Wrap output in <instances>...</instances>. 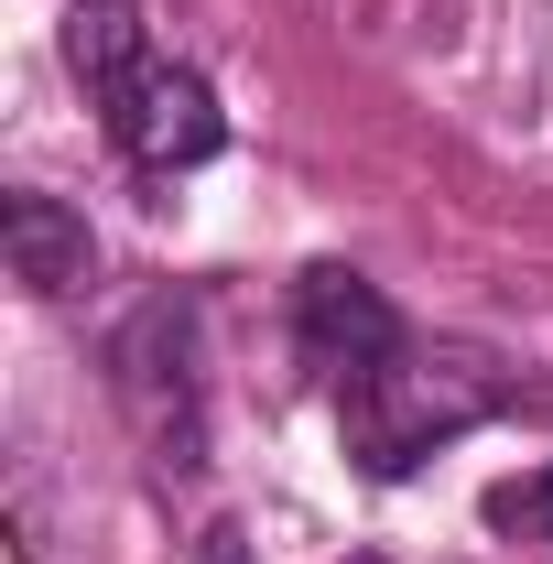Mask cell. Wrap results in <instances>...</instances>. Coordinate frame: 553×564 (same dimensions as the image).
<instances>
[{
    "label": "cell",
    "instance_id": "1",
    "mask_svg": "<svg viewBox=\"0 0 553 564\" xmlns=\"http://www.w3.org/2000/svg\"><path fill=\"white\" fill-rule=\"evenodd\" d=\"M66 66H76V87L98 98L109 152H120L131 174L174 185V174H196V163L228 152L217 87L152 44V11H141V0H66Z\"/></svg>",
    "mask_w": 553,
    "mask_h": 564
},
{
    "label": "cell",
    "instance_id": "2",
    "mask_svg": "<svg viewBox=\"0 0 553 564\" xmlns=\"http://www.w3.org/2000/svg\"><path fill=\"white\" fill-rule=\"evenodd\" d=\"M510 402H521V380H510L488 348L402 337L391 358H369V369L337 391V434H347V467H358L369 489H402L434 445L478 434V423L510 413Z\"/></svg>",
    "mask_w": 553,
    "mask_h": 564
},
{
    "label": "cell",
    "instance_id": "3",
    "mask_svg": "<svg viewBox=\"0 0 553 564\" xmlns=\"http://www.w3.org/2000/svg\"><path fill=\"white\" fill-rule=\"evenodd\" d=\"M109 402L152 478H207V315H196V293H152L109 326Z\"/></svg>",
    "mask_w": 553,
    "mask_h": 564
},
{
    "label": "cell",
    "instance_id": "4",
    "mask_svg": "<svg viewBox=\"0 0 553 564\" xmlns=\"http://www.w3.org/2000/svg\"><path fill=\"white\" fill-rule=\"evenodd\" d=\"M402 337H413L402 304H391L369 272H347V261H304V282H293V348H304V369H315L326 391H347L369 358H391Z\"/></svg>",
    "mask_w": 553,
    "mask_h": 564
},
{
    "label": "cell",
    "instance_id": "5",
    "mask_svg": "<svg viewBox=\"0 0 553 564\" xmlns=\"http://www.w3.org/2000/svg\"><path fill=\"white\" fill-rule=\"evenodd\" d=\"M0 239H11V282L44 293V304H66V293L98 282V239H87V217H76L66 196H44V185L0 196Z\"/></svg>",
    "mask_w": 553,
    "mask_h": 564
},
{
    "label": "cell",
    "instance_id": "6",
    "mask_svg": "<svg viewBox=\"0 0 553 564\" xmlns=\"http://www.w3.org/2000/svg\"><path fill=\"white\" fill-rule=\"evenodd\" d=\"M478 510H488V532H510V543H553V467L543 478H499Z\"/></svg>",
    "mask_w": 553,
    "mask_h": 564
},
{
    "label": "cell",
    "instance_id": "7",
    "mask_svg": "<svg viewBox=\"0 0 553 564\" xmlns=\"http://www.w3.org/2000/svg\"><path fill=\"white\" fill-rule=\"evenodd\" d=\"M196 564H250V532H239V521H207V532H196Z\"/></svg>",
    "mask_w": 553,
    "mask_h": 564
}]
</instances>
